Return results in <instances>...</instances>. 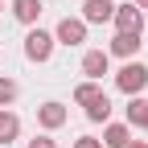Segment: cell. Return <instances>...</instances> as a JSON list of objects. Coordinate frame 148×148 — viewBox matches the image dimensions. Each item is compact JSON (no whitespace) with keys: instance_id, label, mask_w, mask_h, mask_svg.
I'll list each match as a JSON object with an SVG mask.
<instances>
[{"instance_id":"obj_1","label":"cell","mask_w":148,"mask_h":148,"mask_svg":"<svg viewBox=\"0 0 148 148\" xmlns=\"http://www.w3.org/2000/svg\"><path fill=\"white\" fill-rule=\"evenodd\" d=\"M115 86L123 90L127 99H132V95H144V86H148V66H144V62H127V66L115 74Z\"/></svg>"},{"instance_id":"obj_2","label":"cell","mask_w":148,"mask_h":148,"mask_svg":"<svg viewBox=\"0 0 148 148\" xmlns=\"http://www.w3.org/2000/svg\"><path fill=\"white\" fill-rule=\"evenodd\" d=\"M53 33H45V29H29L25 33V58L29 62H49V53H53Z\"/></svg>"},{"instance_id":"obj_3","label":"cell","mask_w":148,"mask_h":148,"mask_svg":"<svg viewBox=\"0 0 148 148\" xmlns=\"http://www.w3.org/2000/svg\"><path fill=\"white\" fill-rule=\"evenodd\" d=\"M53 41L58 45H82L86 41V21L82 16H62L58 29H53Z\"/></svg>"},{"instance_id":"obj_4","label":"cell","mask_w":148,"mask_h":148,"mask_svg":"<svg viewBox=\"0 0 148 148\" xmlns=\"http://www.w3.org/2000/svg\"><path fill=\"white\" fill-rule=\"evenodd\" d=\"M111 25H115V33H144V8H136V4H115Z\"/></svg>"},{"instance_id":"obj_5","label":"cell","mask_w":148,"mask_h":148,"mask_svg":"<svg viewBox=\"0 0 148 148\" xmlns=\"http://www.w3.org/2000/svg\"><path fill=\"white\" fill-rule=\"evenodd\" d=\"M115 0H82V21L86 25H111Z\"/></svg>"},{"instance_id":"obj_6","label":"cell","mask_w":148,"mask_h":148,"mask_svg":"<svg viewBox=\"0 0 148 148\" xmlns=\"http://www.w3.org/2000/svg\"><path fill=\"white\" fill-rule=\"evenodd\" d=\"M107 66H111V53L107 49H86L82 53V74H86L90 82H99L103 74H107Z\"/></svg>"},{"instance_id":"obj_7","label":"cell","mask_w":148,"mask_h":148,"mask_svg":"<svg viewBox=\"0 0 148 148\" xmlns=\"http://www.w3.org/2000/svg\"><path fill=\"white\" fill-rule=\"evenodd\" d=\"M37 123H41L45 132H58V127L66 123V107H62V103H53V99L41 103V107H37Z\"/></svg>"},{"instance_id":"obj_8","label":"cell","mask_w":148,"mask_h":148,"mask_svg":"<svg viewBox=\"0 0 148 148\" xmlns=\"http://www.w3.org/2000/svg\"><path fill=\"white\" fill-rule=\"evenodd\" d=\"M140 33H115V37H111V49L107 53H115V58H136V53H140Z\"/></svg>"},{"instance_id":"obj_9","label":"cell","mask_w":148,"mask_h":148,"mask_svg":"<svg viewBox=\"0 0 148 148\" xmlns=\"http://www.w3.org/2000/svg\"><path fill=\"white\" fill-rule=\"evenodd\" d=\"M132 144V127L127 123H107L103 127V148H127Z\"/></svg>"},{"instance_id":"obj_10","label":"cell","mask_w":148,"mask_h":148,"mask_svg":"<svg viewBox=\"0 0 148 148\" xmlns=\"http://www.w3.org/2000/svg\"><path fill=\"white\" fill-rule=\"evenodd\" d=\"M41 0H12V16H16V21H21V25H37V16H41Z\"/></svg>"},{"instance_id":"obj_11","label":"cell","mask_w":148,"mask_h":148,"mask_svg":"<svg viewBox=\"0 0 148 148\" xmlns=\"http://www.w3.org/2000/svg\"><path fill=\"white\" fill-rule=\"evenodd\" d=\"M86 119H90V123H107V119H111V99L103 95V90L86 103Z\"/></svg>"},{"instance_id":"obj_12","label":"cell","mask_w":148,"mask_h":148,"mask_svg":"<svg viewBox=\"0 0 148 148\" xmlns=\"http://www.w3.org/2000/svg\"><path fill=\"white\" fill-rule=\"evenodd\" d=\"M127 127H148V99L144 95H132V103H127Z\"/></svg>"},{"instance_id":"obj_13","label":"cell","mask_w":148,"mask_h":148,"mask_svg":"<svg viewBox=\"0 0 148 148\" xmlns=\"http://www.w3.org/2000/svg\"><path fill=\"white\" fill-rule=\"evenodd\" d=\"M16 136H21V119H16L8 107H0V144H12Z\"/></svg>"},{"instance_id":"obj_14","label":"cell","mask_w":148,"mask_h":148,"mask_svg":"<svg viewBox=\"0 0 148 148\" xmlns=\"http://www.w3.org/2000/svg\"><path fill=\"white\" fill-rule=\"evenodd\" d=\"M95 95H99V82H90V78H86V82H78V86H74V103H82V107H86L90 99H95Z\"/></svg>"},{"instance_id":"obj_15","label":"cell","mask_w":148,"mask_h":148,"mask_svg":"<svg viewBox=\"0 0 148 148\" xmlns=\"http://www.w3.org/2000/svg\"><path fill=\"white\" fill-rule=\"evenodd\" d=\"M16 95H21V86H16L12 78H0V107H8Z\"/></svg>"},{"instance_id":"obj_16","label":"cell","mask_w":148,"mask_h":148,"mask_svg":"<svg viewBox=\"0 0 148 148\" xmlns=\"http://www.w3.org/2000/svg\"><path fill=\"white\" fill-rule=\"evenodd\" d=\"M74 148H103V140H95V136H78V140H74Z\"/></svg>"},{"instance_id":"obj_17","label":"cell","mask_w":148,"mask_h":148,"mask_svg":"<svg viewBox=\"0 0 148 148\" xmlns=\"http://www.w3.org/2000/svg\"><path fill=\"white\" fill-rule=\"evenodd\" d=\"M29 148H58V144H53L49 136H37V140H29Z\"/></svg>"},{"instance_id":"obj_18","label":"cell","mask_w":148,"mask_h":148,"mask_svg":"<svg viewBox=\"0 0 148 148\" xmlns=\"http://www.w3.org/2000/svg\"><path fill=\"white\" fill-rule=\"evenodd\" d=\"M132 4H136V8H148V0H132Z\"/></svg>"},{"instance_id":"obj_19","label":"cell","mask_w":148,"mask_h":148,"mask_svg":"<svg viewBox=\"0 0 148 148\" xmlns=\"http://www.w3.org/2000/svg\"><path fill=\"white\" fill-rule=\"evenodd\" d=\"M127 148H148V144H127Z\"/></svg>"},{"instance_id":"obj_20","label":"cell","mask_w":148,"mask_h":148,"mask_svg":"<svg viewBox=\"0 0 148 148\" xmlns=\"http://www.w3.org/2000/svg\"><path fill=\"white\" fill-rule=\"evenodd\" d=\"M0 8H4V0H0Z\"/></svg>"}]
</instances>
